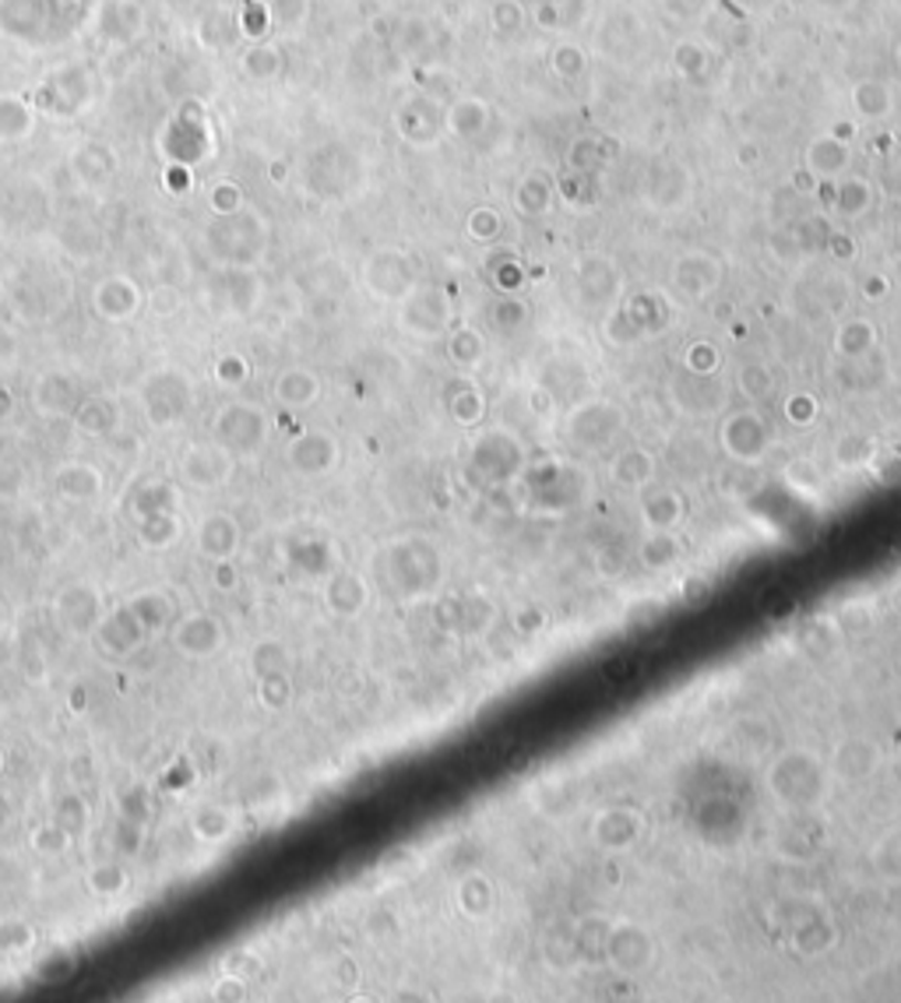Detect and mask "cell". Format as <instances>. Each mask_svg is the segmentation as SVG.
I'll return each instance as SVG.
<instances>
[{
	"label": "cell",
	"instance_id": "6da1fadb",
	"mask_svg": "<svg viewBox=\"0 0 901 1003\" xmlns=\"http://www.w3.org/2000/svg\"><path fill=\"white\" fill-rule=\"evenodd\" d=\"M201 240L219 268H254L268 247V222L254 208H240L233 216H216Z\"/></svg>",
	"mask_w": 901,
	"mask_h": 1003
},
{
	"label": "cell",
	"instance_id": "7a4b0ae2",
	"mask_svg": "<svg viewBox=\"0 0 901 1003\" xmlns=\"http://www.w3.org/2000/svg\"><path fill=\"white\" fill-rule=\"evenodd\" d=\"M138 401H142L148 427L169 430V427H180V422L195 412L198 395L184 370H177V366H159V370L142 377Z\"/></svg>",
	"mask_w": 901,
	"mask_h": 1003
},
{
	"label": "cell",
	"instance_id": "3957f363",
	"mask_svg": "<svg viewBox=\"0 0 901 1003\" xmlns=\"http://www.w3.org/2000/svg\"><path fill=\"white\" fill-rule=\"evenodd\" d=\"M95 95V82L92 71L82 61H67L61 67H53L46 79L35 85V92L29 95L35 113L50 121H74L92 106Z\"/></svg>",
	"mask_w": 901,
	"mask_h": 1003
},
{
	"label": "cell",
	"instance_id": "277c9868",
	"mask_svg": "<svg viewBox=\"0 0 901 1003\" xmlns=\"http://www.w3.org/2000/svg\"><path fill=\"white\" fill-rule=\"evenodd\" d=\"M208 440L219 443L229 458H247L264 448L268 440V412L254 401H226L212 416Z\"/></svg>",
	"mask_w": 901,
	"mask_h": 1003
},
{
	"label": "cell",
	"instance_id": "5b68a950",
	"mask_svg": "<svg viewBox=\"0 0 901 1003\" xmlns=\"http://www.w3.org/2000/svg\"><path fill=\"white\" fill-rule=\"evenodd\" d=\"M61 25L53 0H0V35L18 46H43Z\"/></svg>",
	"mask_w": 901,
	"mask_h": 1003
},
{
	"label": "cell",
	"instance_id": "8992f818",
	"mask_svg": "<svg viewBox=\"0 0 901 1003\" xmlns=\"http://www.w3.org/2000/svg\"><path fill=\"white\" fill-rule=\"evenodd\" d=\"M88 32L103 46H134L145 35V8L142 0H95L88 11Z\"/></svg>",
	"mask_w": 901,
	"mask_h": 1003
},
{
	"label": "cell",
	"instance_id": "52a82bcc",
	"mask_svg": "<svg viewBox=\"0 0 901 1003\" xmlns=\"http://www.w3.org/2000/svg\"><path fill=\"white\" fill-rule=\"evenodd\" d=\"M163 152L172 166H187V169L208 156V124L201 103L190 100L177 109V117H172V124L163 134Z\"/></svg>",
	"mask_w": 901,
	"mask_h": 1003
},
{
	"label": "cell",
	"instance_id": "ba28073f",
	"mask_svg": "<svg viewBox=\"0 0 901 1003\" xmlns=\"http://www.w3.org/2000/svg\"><path fill=\"white\" fill-rule=\"evenodd\" d=\"M53 620L61 624L64 634L71 638H85L103 620V599L92 585H64L61 592L53 595Z\"/></svg>",
	"mask_w": 901,
	"mask_h": 1003
},
{
	"label": "cell",
	"instance_id": "9c48e42d",
	"mask_svg": "<svg viewBox=\"0 0 901 1003\" xmlns=\"http://www.w3.org/2000/svg\"><path fill=\"white\" fill-rule=\"evenodd\" d=\"M92 634H95V645H99V651L106 655V659H130V655L138 651L148 638L145 624L138 620V613H134L127 603L103 613L99 627H95Z\"/></svg>",
	"mask_w": 901,
	"mask_h": 1003
},
{
	"label": "cell",
	"instance_id": "30bf717a",
	"mask_svg": "<svg viewBox=\"0 0 901 1003\" xmlns=\"http://www.w3.org/2000/svg\"><path fill=\"white\" fill-rule=\"evenodd\" d=\"M180 476L195 490H219L233 476V458H229L219 443H187L180 455Z\"/></svg>",
	"mask_w": 901,
	"mask_h": 1003
},
{
	"label": "cell",
	"instance_id": "8fae6325",
	"mask_svg": "<svg viewBox=\"0 0 901 1003\" xmlns=\"http://www.w3.org/2000/svg\"><path fill=\"white\" fill-rule=\"evenodd\" d=\"M145 293L130 275H106L92 289V311L109 324H127L142 314Z\"/></svg>",
	"mask_w": 901,
	"mask_h": 1003
},
{
	"label": "cell",
	"instance_id": "7c38bea8",
	"mask_svg": "<svg viewBox=\"0 0 901 1003\" xmlns=\"http://www.w3.org/2000/svg\"><path fill=\"white\" fill-rule=\"evenodd\" d=\"M226 645V627L212 613H187L172 624V648L187 659H212Z\"/></svg>",
	"mask_w": 901,
	"mask_h": 1003
},
{
	"label": "cell",
	"instance_id": "4fadbf2b",
	"mask_svg": "<svg viewBox=\"0 0 901 1003\" xmlns=\"http://www.w3.org/2000/svg\"><path fill=\"white\" fill-rule=\"evenodd\" d=\"M82 398H85V391H82L78 377L67 370H46V374H40V380H35V388H32V409L46 419H71Z\"/></svg>",
	"mask_w": 901,
	"mask_h": 1003
},
{
	"label": "cell",
	"instance_id": "5bb4252c",
	"mask_svg": "<svg viewBox=\"0 0 901 1003\" xmlns=\"http://www.w3.org/2000/svg\"><path fill=\"white\" fill-rule=\"evenodd\" d=\"M195 546H198V553L205 556V561H212V564L233 561L237 550H240V522L226 511L205 514L198 522V532H195Z\"/></svg>",
	"mask_w": 901,
	"mask_h": 1003
},
{
	"label": "cell",
	"instance_id": "9a60e30c",
	"mask_svg": "<svg viewBox=\"0 0 901 1003\" xmlns=\"http://www.w3.org/2000/svg\"><path fill=\"white\" fill-rule=\"evenodd\" d=\"M212 296L229 314L254 311L261 296V282L254 275V268H219V275L212 279Z\"/></svg>",
	"mask_w": 901,
	"mask_h": 1003
},
{
	"label": "cell",
	"instance_id": "2e32d148",
	"mask_svg": "<svg viewBox=\"0 0 901 1003\" xmlns=\"http://www.w3.org/2000/svg\"><path fill=\"white\" fill-rule=\"evenodd\" d=\"M53 493L67 500V504H88L103 493V472L88 466V461H64L53 472Z\"/></svg>",
	"mask_w": 901,
	"mask_h": 1003
},
{
	"label": "cell",
	"instance_id": "e0dca14e",
	"mask_svg": "<svg viewBox=\"0 0 901 1003\" xmlns=\"http://www.w3.org/2000/svg\"><path fill=\"white\" fill-rule=\"evenodd\" d=\"M35 113L32 100L22 92H0V145H22L35 134Z\"/></svg>",
	"mask_w": 901,
	"mask_h": 1003
},
{
	"label": "cell",
	"instance_id": "ac0fdd59",
	"mask_svg": "<svg viewBox=\"0 0 901 1003\" xmlns=\"http://www.w3.org/2000/svg\"><path fill=\"white\" fill-rule=\"evenodd\" d=\"M74 430L85 437H109L121 427V405L113 395H85L71 416Z\"/></svg>",
	"mask_w": 901,
	"mask_h": 1003
},
{
	"label": "cell",
	"instance_id": "d6986e66",
	"mask_svg": "<svg viewBox=\"0 0 901 1003\" xmlns=\"http://www.w3.org/2000/svg\"><path fill=\"white\" fill-rule=\"evenodd\" d=\"M285 458H290V466H293L296 472H303V476H321V472H328V469L335 466L338 451H335V440H332L328 433H303L300 440L290 443V451H285Z\"/></svg>",
	"mask_w": 901,
	"mask_h": 1003
},
{
	"label": "cell",
	"instance_id": "ffe728a7",
	"mask_svg": "<svg viewBox=\"0 0 901 1003\" xmlns=\"http://www.w3.org/2000/svg\"><path fill=\"white\" fill-rule=\"evenodd\" d=\"M71 169L82 184H106L117 173V152L103 142H82L71 152Z\"/></svg>",
	"mask_w": 901,
	"mask_h": 1003
},
{
	"label": "cell",
	"instance_id": "44dd1931",
	"mask_svg": "<svg viewBox=\"0 0 901 1003\" xmlns=\"http://www.w3.org/2000/svg\"><path fill=\"white\" fill-rule=\"evenodd\" d=\"M195 32H198V43H201L205 50H212V53H219V50H226V46H233V40L240 35V29H237V11H233V8H226V4L208 8V11H201Z\"/></svg>",
	"mask_w": 901,
	"mask_h": 1003
},
{
	"label": "cell",
	"instance_id": "7402d4cb",
	"mask_svg": "<svg viewBox=\"0 0 901 1003\" xmlns=\"http://www.w3.org/2000/svg\"><path fill=\"white\" fill-rule=\"evenodd\" d=\"M177 504H180V493H177V487H172L169 479H145L142 487H134V493H130L134 522H138V518L177 511Z\"/></svg>",
	"mask_w": 901,
	"mask_h": 1003
},
{
	"label": "cell",
	"instance_id": "603a6c76",
	"mask_svg": "<svg viewBox=\"0 0 901 1003\" xmlns=\"http://www.w3.org/2000/svg\"><path fill=\"white\" fill-rule=\"evenodd\" d=\"M272 395H275L282 405H290V409H303V405L317 401V395H321V380H317V374L303 370V366H290V370H282V374L272 380Z\"/></svg>",
	"mask_w": 901,
	"mask_h": 1003
},
{
	"label": "cell",
	"instance_id": "cb8c5ba5",
	"mask_svg": "<svg viewBox=\"0 0 901 1003\" xmlns=\"http://www.w3.org/2000/svg\"><path fill=\"white\" fill-rule=\"evenodd\" d=\"M180 535H184V525H180L177 511L138 518V522H134V539H138V546H145V550H169L180 543Z\"/></svg>",
	"mask_w": 901,
	"mask_h": 1003
},
{
	"label": "cell",
	"instance_id": "d4e9b609",
	"mask_svg": "<svg viewBox=\"0 0 901 1003\" xmlns=\"http://www.w3.org/2000/svg\"><path fill=\"white\" fill-rule=\"evenodd\" d=\"M285 67V53L275 46V43H251L243 53H240V71L243 79H254V82H272L279 79Z\"/></svg>",
	"mask_w": 901,
	"mask_h": 1003
},
{
	"label": "cell",
	"instance_id": "484cf974",
	"mask_svg": "<svg viewBox=\"0 0 901 1003\" xmlns=\"http://www.w3.org/2000/svg\"><path fill=\"white\" fill-rule=\"evenodd\" d=\"M190 832L208 845L226 842L229 832H233V814H229L226 806H201V809H195V817H190Z\"/></svg>",
	"mask_w": 901,
	"mask_h": 1003
},
{
	"label": "cell",
	"instance_id": "4316f807",
	"mask_svg": "<svg viewBox=\"0 0 901 1003\" xmlns=\"http://www.w3.org/2000/svg\"><path fill=\"white\" fill-rule=\"evenodd\" d=\"M127 606L138 613V620L145 624L148 634L169 627V616H172V599H169V595H163V592H142V595H134Z\"/></svg>",
	"mask_w": 901,
	"mask_h": 1003
},
{
	"label": "cell",
	"instance_id": "83f0119b",
	"mask_svg": "<svg viewBox=\"0 0 901 1003\" xmlns=\"http://www.w3.org/2000/svg\"><path fill=\"white\" fill-rule=\"evenodd\" d=\"M237 29L243 40L264 43V35L272 32V8H268L264 0H243L237 11Z\"/></svg>",
	"mask_w": 901,
	"mask_h": 1003
},
{
	"label": "cell",
	"instance_id": "f1b7e54d",
	"mask_svg": "<svg viewBox=\"0 0 901 1003\" xmlns=\"http://www.w3.org/2000/svg\"><path fill=\"white\" fill-rule=\"evenodd\" d=\"M85 884L95 898H121L127 891V870L121 863H99L88 870Z\"/></svg>",
	"mask_w": 901,
	"mask_h": 1003
},
{
	"label": "cell",
	"instance_id": "f546056e",
	"mask_svg": "<svg viewBox=\"0 0 901 1003\" xmlns=\"http://www.w3.org/2000/svg\"><path fill=\"white\" fill-rule=\"evenodd\" d=\"M56 827H64L71 838H78L85 827H88V803L78 796V793H67L53 803V817H50Z\"/></svg>",
	"mask_w": 901,
	"mask_h": 1003
},
{
	"label": "cell",
	"instance_id": "4dcf8cb0",
	"mask_svg": "<svg viewBox=\"0 0 901 1003\" xmlns=\"http://www.w3.org/2000/svg\"><path fill=\"white\" fill-rule=\"evenodd\" d=\"M328 606H332L335 613H342V616L356 613V609L363 606V585H359V577H353V574L335 577L332 588H328Z\"/></svg>",
	"mask_w": 901,
	"mask_h": 1003
},
{
	"label": "cell",
	"instance_id": "1f68e13d",
	"mask_svg": "<svg viewBox=\"0 0 901 1003\" xmlns=\"http://www.w3.org/2000/svg\"><path fill=\"white\" fill-rule=\"evenodd\" d=\"M29 842H32V848H35L40 856H64L74 838L64 832V827H56L53 821H46V824L35 827Z\"/></svg>",
	"mask_w": 901,
	"mask_h": 1003
},
{
	"label": "cell",
	"instance_id": "d6a6232c",
	"mask_svg": "<svg viewBox=\"0 0 901 1003\" xmlns=\"http://www.w3.org/2000/svg\"><path fill=\"white\" fill-rule=\"evenodd\" d=\"M251 672L254 677H272V672H285V648L279 641H261L251 651Z\"/></svg>",
	"mask_w": 901,
	"mask_h": 1003
},
{
	"label": "cell",
	"instance_id": "836d02e7",
	"mask_svg": "<svg viewBox=\"0 0 901 1003\" xmlns=\"http://www.w3.org/2000/svg\"><path fill=\"white\" fill-rule=\"evenodd\" d=\"M208 205H212L216 216H233V211L247 208L243 205V187L237 180H219L208 190Z\"/></svg>",
	"mask_w": 901,
	"mask_h": 1003
},
{
	"label": "cell",
	"instance_id": "e575fe53",
	"mask_svg": "<svg viewBox=\"0 0 901 1003\" xmlns=\"http://www.w3.org/2000/svg\"><path fill=\"white\" fill-rule=\"evenodd\" d=\"M258 701L264 708H285L290 704V677L285 672H272V677H258Z\"/></svg>",
	"mask_w": 901,
	"mask_h": 1003
},
{
	"label": "cell",
	"instance_id": "d590c367",
	"mask_svg": "<svg viewBox=\"0 0 901 1003\" xmlns=\"http://www.w3.org/2000/svg\"><path fill=\"white\" fill-rule=\"evenodd\" d=\"M216 380L222 384V388H240V384H247V377H251V363H247L240 353H226V356H219L216 359Z\"/></svg>",
	"mask_w": 901,
	"mask_h": 1003
},
{
	"label": "cell",
	"instance_id": "8d00e7d4",
	"mask_svg": "<svg viewBox=\"0 0 901 1003\" xmlns=\"http://www.w3.org/2000/svg\"><path fill=\"white\" fill-rule=\"evenodd\" d=\"M145 306L151 314H159V317H169V314H177L180 306H184V296H180V289L177 285H156V289H148L145 293Z\"/></svg>",
	"mask_w": 901,
	"mask_h": 1003
},
{
	"label": "cell",
	"instance_id": "74e56055",
	"mask_svg": "<svg viewBox=\"0 0 901 1003\" xmlns=\"http://www.w3.org/2000/svg\"><path fill=\"white\" fill-rule=\"evenodd\" d=\"M212 1000L216 1003H243L247 1000V979L240 975H222L216 986H212Z\"/></svg>",
	"mask_w": 901,
	"mask_h": 1003
},
{
	"label": "cell",
	"instance_id": "f35d334b",
	"mask_svg": "<svg viewBox=\"0 0 901 1003\" xmlns=\"http://www.w3.org/2000/svg\"><path fill=\"white\" fill-rule=\"evenodd\" d=\"M22 353V345H18V335L11 332L8 324H0V366H11Z\"/></svg>",
	"mask_w": 901,
	"mask_h": 1003
},
{
	"label": "cell",
	"instance_id": "ab89813d",
	"mask_svg": "<svg viewBox=\"0 0 901 1003\" xmlns=\"http://www.w3.org/2000/svg\"><path fill=\"white\" fill-rule=\"evenodd\" d=\"M212 582H216V588H237V567H233V561H222V564H212Z\"/></svg>",
	"mask_w": 901,
	"mask_h": 1003
},
{
	"label": "cell",
	"instance_id": "60d3db41",
	"mask_svg": "<svg viewBox=\"0 0 901 1003\" xmlns=\"http://www.w3.org/2000/svg\"><path fill=\"white\" fill-rule=\"evenodd\" d=\"M187 177H190V169H187V166H169V169H166V187L172 190V195H184V190L190 187Z\"/></svg>",
	"mask_w": 901,
	"mask_h": 1003
},
{
	"label": "cell",
	"instance_id": "b9f144b4",
	"mask_svg": "<svg viewBox=\"0 0 901 1003\" xmlns=\"http://www.w3.org/2000/svg\"><path fill=\"white\" fill-rule=\"evenodd\" d=\"M11 416H14V395H11V388L0 384V422H8Z\"/></svg>",
	"mask_w": 901,
	"mask_h": 1003
},
{
	"label": "cell",
	"instance_id": "7bdbcfd3",
	"mask_svg": "<svg viewBox=\"0 0 901 1003\" xmlns=\"http://www.w3.org/2000/svg\"><path fill=\"white\" fill-rule=\"evenodd\" d=\"M8 827H11V806L0 800V838L8 835Z\"/></svg>",
	"mask_w": 901,
	"mask_h": 1003
},
{
	"label": "cell",
	"instance_id": "ee69618b",
	"mask_svg": "<svg viewBox=\"0 0 901 1003\" xmlns=\"http://www.w3.org/2000/svg\"><path fill=\"white\" fill-rule=\"evenodd\" d=\"M53 4H56V8H61V11H67V8H78V4H82V0H53Z\"/></svg>",
	"mask_w": 901,
	"mask_h": 1003
},
{
	"label": "cell",
	"instance_id": "f6af8a7d",
	"mask_svg": "<svg viewBox=\"0 0 901 1003\" xmlns=\"http://www.w3.org/2000/svg\"><path fill=\"white\" fill-rule=\"evenodd\" d=\"M4 296H8V289H4V279H0V306H4Z\"/></svg>",
	"mask_w": 901,
	"mask_h": 1003
},
{
	"label": "cell",
	"instance_id": "bcb514c9",
	"mask_svg": "<svg viewBox=\"0 0 901 1003\" xmlns=\"http://www.w3.org/2000/svg\"><path fill=\"white\" fill-rule=\"evenodd\" d=\"M4 764H8V758H4V750H0V775H4Z\"/></svg>",
	"mask_w": 901,
	"mask_h": 1003
}]
</instances>
